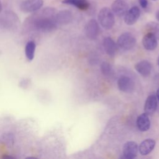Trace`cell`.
Masks as SVG:
<instances>
[{"mask_svg": "<svg viewBox=\"0 0 159 159\" xmlns=\"http://www.w3.org/2000/svg\"><path fill=\"white\" fill-rule=\"evenodd\" d=\"M139 147L134 141H128L123 146L122 153L124 158L127 159H134L137 155Z\"/></svg>", "mask_w": 159, "mask_h": 159, "instance_id": "7", "label": "cell"}, {"mask_svg": "<svg viewBox=\"0 0 159 159\" xmlns=\"http://www.w3.org/2000/svg\"><path fill=\"white\" fill-rule=\"evenodd\" d=\"M155 17H156L157 20L159 22V9L157 11V12L155 14Z\"/></svg>", "mask_w": 159, "mask_h": 159, "instance_id": "23", "label": "cell"}, {"mask_svg": "<svg viewBox=\"0 0 159 159\" xmlns=\"http://www.w3.org/2000/svg\"><path fill=\"white\" fill-rule=\"evenodd\" d=\"M1 11H2V4H1V2L0 1V12H1Z\"/></svg>", "mask_w": 159, "mask_h": 159, "instance_id": "25", "label": "cell"}, {"mask_svg": "<svg viewBox=\"0 0 159 159\" xmlns=\"http://www.w3.org/2000/svg\"><path fill=\"white\" fill-rule=\"evenodd\" d=\"M73 19L71 12L68 10H63L58 12L55 16V20L57 24L65 25L69 24Z\"/></svg>", "mask_w": 159, "mask_h": 159, "instance_id": "15", "label": "cell"}, {"mask_svg": "<svg viewBox=\"0 0 159 159\" xmlns=\"http://www.w3.org/2000/svg\"><path fill=\"white\" fill-rule=\"evenodd\" d=\"M145 29L148 32L153 33L159 39V24L155 22H149L146 24Z\"/></svg>", "mask_w": 159, "mask_h": 159, "instance_id": "19", "label": "cell"}, {"mask_svg": "<svg viewBox=\"0 0 159 159\" xmlns=\"http://www.w3.org/2000/svg\"><path fill=\"white\" fill-rule=\"evenodd\" d=\"M134 68L135 70L142 76H148L152 71L151 63L145 60H141L135 63Z\"/></svg>", "mask_w": 159, "mask_h": 159, "instance_id": "12", "label": "cell"}, {"mask_svg": "<svg viewBox=\"0 0 159 159\" xmlns=\"http://www.w3.org/2000/svg\"><path fill=\"white\" fill-rule=\"evenodd\" d=\"M35 48L36 45L34 41H29L27 43L25 47V55L29 61H32L34 59Z\"/></svg>", "mask_w": 159, "mask_h": 159, "instance_id": "18", "label": "cell"}, {"mask_svg": "<svg viewBox=\"0 0 159 159\" xmlns=\"http://www.w3.org/2000/svg\"><path fill=\"white\" fill-rule=\"evenodd\" d=\"M98 19L100 25L106 30L112 29L115 24L114 13L111 9L107 7H104L99 11Z\"/></svg>", "mask_w": 159, "mask_h": 159, "instance_id": "2", "label": "cell"}, {"mask_svg": "<svg viewBox=\"0 0 159 159\" xmlns=\"http://www.w3.org/2000/svg\"><path fill=\"white\" fill-rule=\"evenodd\" d=\"M152 1H158V0H152Z\"/></svg>", "mask_w": 159, "mask_h": 159, "instance_id": "27", "label": "cell"}, {"mask_svg": "<svg viewBox=\"0 0 159 159\" xmlns=\"http://www.w3.org/2000/svg\"><path fill=\"white\" fill-rule=\"evenodd\" d=\"M136 124L139 130L142 132L147 131L150 127V120L148 115L145 112L140 114L137 118Z\"/></svg>", "mask_w": 159, "mask_h": 159, "instance_id": "16", "label": "cell"}, {"mask_svg": "<svg viewBox=\"0 0 159 159\" xmlns=\"http://www.w3.org/2000/svg\"><path fill=\"white\" fill-rule=\"evenodd\" d=\"M156 97L157 98V99L159 101V88H158L157 91V93H156Z\"/></svg>", "mask_w": 159, "mask_h": 159, "instance_id": "24", "label": "cell"}, {"mask_svg": "<svg viewBox=\"0 0 159 159\" xmlns=\"http://www.w3.org/2000/svg\"><path fill=\"white\" fill-rule=\"evenodd\" d=\"M61 2L74 6L81 11H86L90 6V3L88 0H63Z\"/></svg>", "mask_w": 159, "mask_h": 159, "instance_id": "17", "label": "cell"}, {"mask_svg": "<svg viewBox=\"0 0 159 159\" xmlns=\"http://www.w3.org/2000/svg\"><path fill=\"white\" fill-rule=\"evenodd\" d=\"M20 86L23 88H27V87L29 86V80H23L20 82Z\"/></svg>", "mask_w": 159, "mask_h": 159, "instance_id": "22", "label": "cell"}, {"mask_svg": "<svg viewBox=\"0 0 159 159\" xmlns=\"http://www.w3.org/2000/svg\"><path fill=\"white\" fill-rule=\"evenodd\" d=\"M99 32V27L95 19H90L84 26V33L86 36L90 40L96 39Z\"/></svg>", "mask_w": 159, "mask_h": 159, "instance_id": "5", "label": "cell"}, {"mask_svg": "<svg viewBox=\"0 0 159 159\" xmlns=\"http://www.w3.org/2000/svg\"><path fill=\"white\" fill-rule=\"evenodd\" d=\"M140 15V9L137 6H133L128 9L124 15V22L128 25L134 24L139 19Z\"/></svg>", "mask_w": 159, "mask_h": 159, "instance_id": "8", "label": "cell"}, {"mask_svg": "<svg viewBox=\"0 0 159 159\" xmlns=\"http://www.w3.org/2000/svg\"><path fill=\"white\" fill-rule=\"evenodd\" d=\"M117 45L114 40L109 37H106L103 40V47L106 53L110 57L116 55L117 52Z\"/></svg>", "mask_w": 159, "mask_h": 159, "instance_id": "13", "label": "cell"}, {"mask_svg": "<svg viewBox=\"0 0 159 159\" xmlns=\"http://www.w3.org/2000/svg\"><path fill=\"white\" fill-rule=\"evenodd\" d=\"M43 4V0H25L20 4V9L25 13L32 12L40 9Z\"/></svg>", "mask_w": 159, "mask_h": 159, "instance_id": "4", "label": "cell"}, {"mask_svg": "<svg viewBox=\"0 0 159 159\" xmlns=\"http://www.w3.org/2000/svg\"><path fill=\"white\" fill-rule=\"evenodd\" d=\"M57 25L55 16H51L47 14H46V16L39 18L34 22L35 27L43 32H48L55 30L57 27Z\"/></svg>", "mask_w": 159, "mask_h": 159, "instance_id": "1", "label": "cell"}, {"mask_svg": "<svg viewBox=\"0 0 159 159\" xmlns=\"http://www.w3.org/2000/svg\"><path fill=\"white\" fill-rule=\"evenodd\" d=\"M138 2L142 8L145 9L147 7L148 4V2L147 0H138Z\"/></svg>", "mask_w": 159, "mask_h": 159, "instance_id": "21", "label": "cell"}, {"mask_svg": "<svg viewBox=\"0 0 159 159\" xmlns=\"http://www.w3.org/2000/svg\"><path fill=\"white\" fill-rule=\"evenodd\" d=\"M155 146V141L152 139H147L143 140L139 147V153L142 155H147L154 148Z\"/></svg>", "mask_w": 159, "mask_h": 159, "instance_id": "14", "label": "cell"}, {"mask_svg": "<svg viewBox=\"0 0 159 159\" xmlns=\"http://www.w3.org/2000/svg\"><path fill=\"white\" fill-rule=\"evenodd\" d=\"M136 44L135 37L130 32L122 34L117 39V45L122 50H129L133 48Z\"/></svg>", "mask_w": 159, "mask_h": 159, "instance_id": "3", "label": "cell"}, {"mask_svg": "<svg viewBox=\"0 0 159 159\" xmlns=\"http://www.w3.org/2000/svg\"><path fill=\"white\" fill-rule=\"evenodd\" d=\"M128 9V4L123 0H116L111 5L112 11L118 17L124 16Z\"/></svg>", "mask_w": 159, "mask_h": 159, "instance_id": "10", "label": "cell"}, {"mask_svg": "<svg viewBox=\"0 0 159 159\" xmlns=\"http://www.w3.org/2000/svg\"><path fill=\"white\" fill-rule=\"evenodd\" d=\"M157 63H158V67H159V56H158V60H157Z\"/></svg>", "mask_w": 159, "mask_h": 159, "instance_id": "26", "label": "cell"}, {"mask_svg": "<svg viewBox=\"0 0 159 159\" xmlns=\"http://www.w3.org/2000/svg\"><path fill=\"white\" fill-rule=\"evenodd\" d=\"M157 108V98L156 95L152 94L149 95L145 102L144 112L148 115H152Z\"/></svg>", "mask_w": 159, "mask_h": 159, "instance_id": "11", "label": "cell"}, {"mask_svg": "<svg viewBox=\"0 0 159 159\" xmlns=\"http://www.w3.org/2000/svg\"><path fill=\"white\" fill-rule=\"evenodd\" d=\"M101 71L103 75L106 76H109L112 73V69L111 65L106 61H104L101 65Z\"/></svg>", "mask_w": 159, "mask_h": 159, "instance_id": "20", "label": "cell"}, {"mask_svg": "<svg viewBox=\"0 0 159 159\" xmlns=\"http://www.w3.org/2000/svg\"><path fill=\"white\" fill-rule=\"evenodd\" d=\"M142 45L147 50L152 51L155 50L158 45L157 37L153 33L148 32L143 37Z\"/></svg>", "mask_w": 159, "mask_h": 159, "instance_id": "9", "label": "cell"}, {"mask_svg": "<svg viewBox=\"0 0 159 159\" xmlns=\"http://www.w3.org/2000/svg\"><path fill=\"white\" fill-rule=\"evenodd\" d=\"M117 86L120 91L125 93H131L135 88L134 81L127 76H122L117 80Z\"/></svg>", "mask_w": 159, "mask_h": 159, "instance_id": "6", "label": "cell"}]
</instances>
